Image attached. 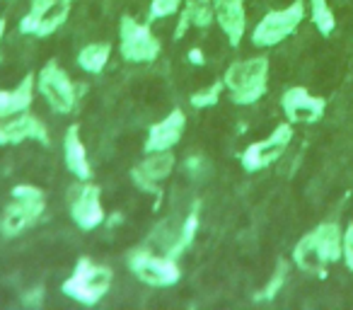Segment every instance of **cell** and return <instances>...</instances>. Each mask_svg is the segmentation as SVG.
Listing matches in <instances>:
<instances>
[{
	"label": "cell",
	"instance_id": "obj_1",
	"mask_svg": "<svg viewBox=\"0 0 353 310\" xmlns=\"http://www.w3.org/2000/svg\"><path fill=\"white\" fill-rule=\"evenodd\" d=\"M269 59L266 56H252L245 61H235L223 75L225 90L235 104H256L269 90Z\"/></svg>",
	"mask_w": 353,
	"mask_h": 310
},
{
	"label": "cell",
	"instance_id": "obj_2",
	"mask_svg": "<svg viewBox=\"0 0 353 310\" xmlns=\"http://www.w3.org/2000/svg\"><path fill=\"white\" fill-rule=\"evenodd\" d=\"M112 284L114 271L107 264H97L90 257H80L73 274L61 284V291L83 305H97L109 293Z\"/></svg>",
	"mask_w": 353,
	"mask_h": 310
},
{
	"label": "cell",
	"instance_id": "obj_3",
	"mask_svg": "<svg viewBox=\"0 0 353 310\" xmlns=\"http://www.w3.org/2000/svg\"><path fill=\"white\" fill-rule=\"evenodd\" d=\"M10 194L12 202L8 204L3 218H0V233L6 238H15L30 226H34L46 209L44 189L34 187V184H17Z\"/></svg>",
	"mask_w": 353,
	"mask_h": 310
},
{
	"label": "cell",
	"instance_id": "obj_4",
	"mask_svg": "<svg viewBox=\"0 0 353 310\" xmlns=\"http://www.w3.org/2000/svg\"><path fill=\"white\" fill-rule=\"evenodd\" d=\"M303 20H305V0H293L288 8L266 12L256 22L254 30H252V44L261 46V49L279 46L290 35H295V30L303 25Z\"/></svg>",
	"mask_w": 353,
	"mask_h": 310
},
{
	"label": "cell",
	"instance_id": "obj_5",
	"mask_svg": "<svg viewBox=\"0 0 353 310\" xmlns=\"http://www.w3.org/2000/svg\"><path fill=\"white\" fill-rule=\"evenodd\" d=\"M126 264L138 281H143L145 286H152V289H167V286H174L176 281L182 279V269H179L174 257L152 255L145 247L133 250L126 257Z\"/></svg>",
	"mask_w": 353,
	"mask_h": 310
},
{
	"label": "cell",
	"instance_id": "obj_6",
	"mask_svg": "<svg viewBox=\"0 0 353 310\" xmlns=\"http://www.w3.org/2000/svg\"><path fill=\"white\" fill-rule=\"evenodd\" d=\"M119 51L128 64H150L160 56L162 44L152 35L150 25H143L131 15H123L119 22Z\"/></svg>",
	"mask_w": 353,
	"mask_h": 310
},
{
	"label": "cell",
	"instance_id": "obj_7",
	"mask_svg": "<svg viewBox=\"0 0 353 310\" xmlns=\"http://www.w3.org/2000/svg\"><path fill=\"white\" fill-rule=\"evenodd\" d=\"M37 90L56 114H70L78 102L73 80L56 61L41 66L39 75H37Z\"/></svg>",
	"mask_w": 353,
	"mask_h": 310
},
{
	"label": "cell",
	"instance_id": "obj_8",
	"mask_svg": "<svg viewBox=\"0 0 353 310\" xmlns=\"http://www.w3.org/2000/svg\"><path fill=\"white\" fill-rule=\"evenodd\" d=\"M290 141H293V124L290 122L279 124L266 138L250 143V146L242 151V155H240L242 168H245L247 173H259V170L269 168V165H274L276 160L283 155L285 148L290 146Z\"/></svg>",
	"mask_w": 353,
	"mask_h": 310
},
{
	"label": "cell",
	"instance_id": "obj_9",
	"mask_svg": "<svg viewBox=\"0 0 353 310\" xmlns=\"http://www.w3.org/2000/svg\"><path fill=\"white\" fill-rule=\"evenodd\" d=\"M281 109L288 117L290 124H317L324 117V109H327V99L317 97L310 90L300 88H288L281 97Z\"/></svg>",
	"mask_w": 353,
	"mask_h": 310
},
{
	"label": "cell",
	"instance_id": "obj_10",
	"mask_svg": "<svg viewBox=\"0 0 353 310\" xmlns=\"http://www.w3.org/2000/svg\"><path fill=\"white\" fill-rule=\"evenodd\" d=\"M172 170H174V155H172V151L148 153V158L131 170V180L143 192L160 194V184L170 177Z\"/></svg>",
	"mask_w": 353,
	"mask_h": 310
},
{
	"label": "cell",
	"instance_id": "obj_11",
	"mask_svg": "<svg viewBox=\"0 0 353 310\" xmlns=\"http://www.w3.org/2000/svg\"><path fill=\"white\" fill-rule=\"evenodd\" d=\"M25 141H37L41 146H49V131L44 122L30 112H20L10 122L0 124V146H20Z\"/></svg>",
	"mask_w": 353,
	"mask_h": 310
},
{
	"label": "cell",
	"instance_id": "obj_12",
	"mask_svg": "<svg viewBox=\"0 0 353 310\" xmlns=\"http://www.w3.org/2000/svg\"><path fill=\"white\" fill-rule=\"evenodd\" d=\"M70 218L75 226L83 231H94L104 223V206H102V189L97 184H83L75 192L70 204Z\"/></svg>",
	"mask_w": 353,
	"mask_h": 310
},
{
	"label": "cell",
	"instance_id": "obj_13",
	"mask_svg": "<svg viewBox=\"0 0 353 310\" xmlns=\"http://www.w3.org/2000/svg\"><path fill=\"white\" fill-rule=\"evenodd\" d=\"M184 128H187V114L182 109H172L162 122L152 124L148 128V138L143 151L145 153H157V151H172L176 143L182 141Z\"/></svg>",
	"mask_w": 353,
	"mask_h": 310
},
{
	"label": "cell",
	"instance_id": "obj_14",
	"mask_svg": "<svg viewBox=\"0 0 353 310\" xmlns=\"http://www.w3.org/2000/svg\"><path fill=\"white\" fill-rule=\"evenodd\" d=\"M213 15H216L218 27L228 37L230 46L237 49L247 32L245 0H213Z\"/></svg>",
	"mask_w": 353,
	"mask_h": 310
},
{
	"label": "cell",
	"instance_id": "obj_15",
	"mask_svg": "<svg viewBox=\"0 0 353 310\" xmlns=\"http://www.w3.org/2000/svg\"><path fill=\"white\" fill-rule=\"evenodd\" d=\"M63 158H65V168L70 175H75L78 180L88 182L92 177V165H90L88 151H85V143L80 138V126L78 124H70L68 131L63 136Z\"/></svg>",
	"mask_w": 353,
	"mask_h": 310
},
{
	"label": "cell",
	"instance_id": "obj_16",
	"mask_svg": "<svg viewBox=\"0 0 353 310\" xmlns=\"http://www.w3.org/2000/svg\"><path fill=\"white\" fill-rule=\"evenodd\" d=\"M34 85L37 75L27 73L12 90H0V122L8 117H15L20 112H27L34 102Z\"/></svg>",
	"mask_w": 353,
	"mask_h": 310
},
{
	"label": "cell",
	"instance_id": "obj_17",
	"mask_svg": "<svg viewBox=\"0 0 353 310\" xmlns=\"http://www.w3.org/2000/svg\"><path fill=\"white\" fill-rule=\"evenodd\" d=\"M211 22H216L213 15V0H187L179 10V20H176L174 39H182L189 32V27H199V30H206L211 27Z\"/></svg>",
	"mask_w": 353,
	"mask_h": 310
},
{
	"label": "cell",
	"instance_id": "obj_18",
	"mask_svg": "<svg viewBox=\"0 0 353 310\" xmlns=\"http://www.w3.org/2000/svg\"><path fill=\"white\" fill-rule=\"evenodd\" d=\"M310 235H312L314 245H317V250L322 252V257H324L327 264H334V262L341 260V255H343V228L339 226V223L324 221V223H319L314 231H310Z\"/></svg>",
	"mask_w": 353,
	"mask_h": 310
},
{
	"label": "cell",
	"instance_id": "obj_19",
	"mask_svg": "<svg viewBox=\"0 0 353 310\" xmlns=\"http://www.w3.org/2000/svg\"><path fill=\"white\" fill-rule=\"evenodd\" d=\"M70 8H73V0H59V3H56V6L51 8L49 12H44L39 20L32 22V25L27 27L22 35L37 37V39L51 37L56 30H61V27L65 25V20H68V15H70Z\"/></svg>",
	"mask_w": 353,
	"mask_h": 310
},
{
	"label": "cell",
	"instance_id": "obj_20",
	"mask_svg": "<svg viewBox=\"0 0 353 310\" xmlns=\"http://www.w3.org/2000/svg\"><path fill=\"white\" fill-rule=\"evenodd\" d=\"M293 262L305 274H319V276L327 274V271H324L327 269V262H324L322 252L317 250V245H314L310 233L298 240V245H295V250H293Z\"/></svg>",
	"mask_w": 353,
	"mask_h": 310
},
{
	"label": "cell",
	"instance_id": "obj_21",
	"mask_svg": "<svg viewBox=\"0 0 353 310\" xmlns=\"http://www.w3.org/2000/svg\"><path fill=\"white\" fill-rule=\"evenodd\" d=\"M109 56H112V44L107 41H94L80 49L78 54V66L90 75H99L109 64Z\"/></svg>",
	"mask_w": 353,
	"mask_h": 310
},
{
	"label": "cell",
	"instance_id": "obj_22",
	"mask_svg": "<svg viewBox=\"0 0 353 310\" xmlns=\"http://www.w3.org/2000/svg\"><path fill=\"white\" fill-rule=\"evenodd\" d=\"M196 231H199V204H194L192 213H189V216L182 221V226H179V233H176L174 242L170 245L167 255L174 257V260H179V257L187 252V247L194 242V238H196Z\"/></svg>",
	"mask_w": 353,
	"mask_h": 310
},
{
	"label": "cell",
	"instance_id": "obj_23",
	"mask_svg": "<svg viewBox=\"0 0 353 310\" xmlns=\"http://www.w3.org/2000/svg\"><path fill=\"white\" fill-rule=\"evenodd\" d=\"M307 3H310V20H312V25L317 27V32L322 37H329L334 32V27H336L334 10L329 8L327 0H307Z\"/></svg>",
	"mask_w": 353,
	"mask_h": 310
},
{
	"label": "cell",
	"instance_id": "obj_24",
	"mask_svg": "<svg viewBox=\"0 0 353 310\" xmlns=\"http://www.w3.org/2000/svg\"><path fill=\"white\" fill-rule=\"evenodd\" d=\"M223 90H225V83H223V80H216V83H211L208 88H203V90H199V93H194L192 97H189V102H192L194 109L216 107V104L221 102V97H223Z\"/></svg>",
	"mask_w": 353,
	"mask_h": 310
},
{
	"label": "cell",
	"instance_id": "obj_25",
	"mask_svg": "<svg viewBox=\"0 0 353 310\" xmlns=\"http://www.w3.org/2000/svg\"><path fill=\"white\" fill-rule=\"evenodd\" d=\"M285 276H288V264H285V262L281 260L279 267H276V271H274V276L269 279V284H266L264 289H261L259 293L254 296V298L256 300H271V298H276V293H279V291L283 289Z\"/></svg>",
	"mask_w": 353,
	"mask_h": 310
},
{
	"label": "cell",
	"instance_id": "obj_26",
	"mask_svg": "<svg viewBox=\"0 0 353 310\" xmlns=\"http://www.w3.org/2000/svg\"><path fill=\"white\" fill-rule=\"evenodd\" d=\"M182 6L184 0H152L148 15H150V20H162V17L176 15V12L182 10Z\"/></svg>",
	"mask_w": 353,
	"mask_h": 310
},
{
	"label": "cell",
	"instance_id": "obj_27",
	"mask_svg": "<svg viewBox=\"0 0 353 310\" xmlns=\"http://www.w3.org/2000/svg\"><path fill=\"white\" fill-rule=\"evenodd\" d=\"M56 3H59V0H30V10H27V15L20 20V32H25L27 27H30L32 22L39 20L44 12H49Z\"/></svg>",
	"mask_w": 353,
	"mask_h": 310
},
{
	"label": "cell",
	"instance_id": "obj_28",
	"mask_svg": "<svg viewBox=\"0 0 353 310\" xmlns=\"http://www.w3.org/2000/svg\"><path fill=\"white\" fill-rule=\"evenodd\" d=\"M341 260L346 262L348 271H353V223H348L343 231V255Z\"/></svg>",
	"mask_w": 353,
	"mask_h": 310
},
{
	"label": "cell",
	"instance_id": "obj_29",
	"mask_svg": "<svg viewBox=\"0 0 353 310\" xmlns=\"http://www.w3.org/2000/svg\"><path fill=\"white\" fill-rule=\"evenodd\" d=\"M22 303L25 305H37V308H39L41 303H44V289H32L30 293H25L22 296Z\"/></svg>",
	"mask_w": 353,
	"mask_h": 310
},
{
	"label": "cell",
	"instance_id": "obj_30",
	"mask_svg": "<svg viewBox=\"0 0 353 310\" xmlns=\"http://www.w3.org/2000/svg\"><path fill=\"white\" fill-rule=\"evenodd\" d=\"M189 61H192V64H196V66H203V54L199 49H192V51H189Z\"/></svg>",
	"mask_w": 353,
	"mask_h": 310
},
{
	"label": "cell",
	"instance_id": "obj_31",
	"mask_svg": "<svg viewBox=\"0 0 353 310\" xmlns=\"http://www.w3.org/2000/svg\"><path fill=\"white\" fill-rule=\"evenodd\" d=\"M6 30H8V22L0 20V44H3V37H6Z\"/></svg>",
	"mask_w": 353,
	"mask_h": 310
}]
</instances>
